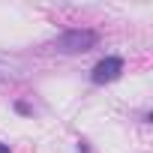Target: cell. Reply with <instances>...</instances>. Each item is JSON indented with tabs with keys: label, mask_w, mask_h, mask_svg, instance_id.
I'll return each instance as SVG.
<instances>
[{
	"label": "cell",
	"mask_w": 153,
	"mask_h": 153,
	"mask_svg": "<svg viewBox=\"0 0 153 153\" xmlns=\"http://www.w3.org/2000/svg\"><path fill=\"white\" fill-rule=\"evenodd\" d=\"M0 153H9V147H6V144H3V141H0Z\"/></svg>",
	"instance_id": "277c9868"
},
{
	"label": "cell",
	"mask_w": 153,
	"mask_h": 153,
	"mask_svg": "<svg viewBox=\"0 0 153 153\" xmlns=\"http://www.w3.org/2000/svg\"><path fill=\"white\" fill-rule=\"evenodd\" d=\"M96 42H99V33H96V30L72 27V30L60 33V36L51 42V48H54V51H60V54H84V51H90Z\"/></svg>",
	"instance_id": "6da1fadb"
},
{
	"label": "cell",
	"mask_w": 153,
	"mask_h": 153,
	"mask_svg": "<svg viewBox=\"0 0 153 153\" xmlns=\"http://www.w3.org/2000/svg\"><path fill=\"white\" fill-rule=\"evenodd\" d=\"M123 75V57L120 54H108V57H102L93 69H90V81L93 84H111V81H117Z\"/></svg>",
	"instance_id": "7a4b0ae2"
},
{
	"label": "cell",
	"mask_w": 153,
	"mask_h": 153,
	"mask_svg": "<svg viewBox=\"0 0 153 153\" xmlns=\"http://www.w3.org/2000/svg\"><path fill=\"white\" fill-rule=\"evenodd\" d=\"M15 111H18V114H24V117H30V114H33V108H30L24 99H18V102H15Z\"/></svg>",
	"instance_id": "3957f363"
}]
</instances>
